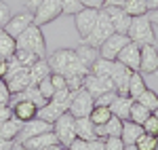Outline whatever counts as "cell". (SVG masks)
<instances>
[{
  "instance_id": "obj_1",
  "label": "cell",
  "mask_w": 158,
  "mask_h": 150,
  "mask_svg": "<svg viewBox=\"0 0 158 150\" xmlns=\"http://www.w3.org/2000/svg\"><path fill=\"white\" fill-rule=\"evenodd\" d=\"M49 66L53 72L63 74L68 80V89L78 91L85 85V76L89 74V68L78 59L76 49H57L49 55Z\"/></svg>"
},
{
  "instance_id": "obj_2",
  "label": "cell",
  "mask_w": 158,
  "mask_h": 150,
  "mask_svg": "<svg viewBox=\"0 0 158 150\" xmlns=\"http://www.w3.org/2000/svg\"><path fill=\"white\" fill-rule=\"evenodd\" d=\"M127 36L131 38V42H137L139 47H141V45H156L154 25H152V21H150L148 15H141V17H133V19H131V25H129Z\"/></svg>"
},
{
  "instance_id": "obj_3",
  "label": "cell",
  "mask_w": 158,
  "mask_h": 150,
  "mask_svg": "<svg viewBox=\"0 0 158 150\" xmlns=\"http://www.w3.org/2000/svg\"><path fill=\"white\" fill-rule=\"evenodd\" d=\"M17 49L32 51L40 57H44L47 55V40H44V34H42V28L32 24L23 34H19L17 36Z\"/></svg>"
},
{
  "instance_id": "obj_4",
  "label": "cell",
  "mask_w": 158,
  "mask_h": 150,
  "mask_svg": "<svg viewBox=\"0 0 158 150\" xmlns=\"http://www.w3.org/2000/svg\"><path fill=\"white\" fill-rule=\"evenodd\" d=\"M114 34V25H112V21H110V17H108V13L103 11H99L97 15V24H95V28H93V32L89 34V36L82 40L85 45H89V47H95V49H99L106 40H108L110 36Z\"/></svg>"
},
{
  "instance_id": "obj_5",
  "label": "cell",
  "mask_w": 158,
  "mask_h": 150,
  "mask_svg": "<svg viewBox=\"0 0 158 150\" xmlns=\"http://www.w3.org/2000/svg\"><path fill=\"white\" fill-rule=\"evenodd\" d=\"M53 133L57 135L61 146H70L74 139H76V118L70 112H63L53 123Z\"/></svg>"
},
{
  "instance_id": "obj_6",
  "label": "cell",
  "mask_w": 158,
  "mask_h": 150,
  "mask_svg": "<svg viewBox=\"0 0 158 150\" xmlns=\"http://www.w3.org/2000/svg\"><path fill=\"white\" fill-rule=\"evenodd\" d=\"M93 108H95V97L82 87V89L76 91V95H74L72 104H70V108H68V112L72 114L74 118H80V116H89Z\"/></svg>"
},
{
  "instance_id": "obj_7",
  "label": "cell",
  "mask_w": 158,
  "mask_h": 150,
  "mask_svg": "<svg viewBox=\"0 0 158 150\" xmlns=\"http://www.w3.org/2000/svg\"><path fill=\"white\" fill-rule=\"evenodd\" d=\"M61 15H63V9H61L59 0H44L36 11H34V24H36L38 28H42V25L55 21Z\"/></svg>"
},
{
  "instance_id": "obj_8",
  "label": "cell",
  "mask_w": 158,
  "mask_h": 150,
  "mask_svg": "<svg viewBox=\"0 0 158 150\" xmlns=\"http://www.w3.org/2000/svg\"><path fill=\"white\" fill-rule=\"evenodd\" d=\"M131 42V38L127 36V34H112V36L99 47V57H103V59H110V62H116V57H118V53H120L127 45Z\"/></svg>"
},
{
  "instance_id": "obj_9",
  "label": "cell",
  "mask_w": 158,
  "mask_h": 150,
  "mask_svg": "<svg viewBox=\"0 0 158 150\" xmlns=\"http://www.w3.org/2000/svg\"><path fill=\"white\" fill-rule=\"evenodd\" d=\"M97 15L99 11H95V9H82L74 15V25H76V32L80 34V40H85L93 32V28L97 24Z\"/></svg>"
},
{
  "instance_id": "obj_10",
  "label": "cell",
  "mask_w": 158,
  "mask_h": 150,
  "mask_svg": "<svg viewBox=\"0 0 158 150\" xmlns=\"http://www.w3.org/2000/svg\"><path fill=\"white\" fill-rule=\"evenodd\" d=\"M82 87L93 95V97H99L101 93H108V91H116L112 78H106V76H97V74H89L85 76V85Z\"/></svg>"
},
{
  "instance_id": "obj_11",
  "label": "cell",
  "mask_w": 158,
  "mask_h": 150,
  "mask_svg": "<svg viewBox=\"0 0 158 150\" xmlns=\"http://www.w3.org/2000/svg\"><path fill=\"white\" fill-rule=\"evenodd\" d=\"M32 24H34V13L21 11V13H17V15H11V19L6 21L4 30H6V32H9L13 38H17L19 34H23V32H25V30H27Z\"/></svg>"
},
{
  "instance_id": "obj_12",
  "label": "cell",
  "mask_w": 158,
  "mask_h": 150,
  "mask_svg": "<svg viewBox=\"0 0 158 150\" xmlns=\"http://www.w3.org/2000/svg\"><path fill=\"white\" fill-rule=\"evenodd\" d=\"M116 62H120L122 66H127L131 72H139V62H141V47L137 42H129L124 49L118 53Z\"/></svg>"
},
{
  "instance_id": "obj_13",
  "label": "cell",
  "mask_w": 158,
  "mask_h": 150,
  "mask_svg": "<svg viewBox=\"0 0 158 150\" xmlns=\"http://www.w3.org/2000/svg\"><path fill=\"white\" fill-rule=\"evenodd\" d=\"M139 72L141 74H156L158 72V49H156V45H141Z\"/></svg>"
},
{
  "instance_id": "obj_14",
  "label": "cell",
  "mask_w": 158,
  "mask_h": 150,
  "mask_svg": "<svg viewBox=\"0 0 158 150\" xmlns=\"http://www.w3.org/2000/svg\"><path fill=\"white\" fill-rule=\"evenodd\" d=\"M103 11L108 13V17H110V21H112V25H114V32L116 34H127L129 32V25H131V19L133 17H129L122 6H103Z\"/></svg>"
},
{
  "instance_id": "obj_15",
  "label": "cell",
  "mask_w": 158,
  "mask_h": 150,
  "mask_svg": "<svg viewBox=\"0 0 158 150\" xmlns=\"http://www.w3.org/2000/svg\"><path fill=\"white\" fill-rule=\"evenodd\" d=\"M47 131H53V125L36 116V118H32V121L23 123V127H21V133H19V138H17V142H15V144H21L23 139L34 138V135H40V133H47Z\"/></svg>"
},
{
  "instance_id": "obj_16",
  "label": "cell",
  "mask_w": 158,
  "mask_h": 150,
  "mask_svg": "<svg viewBox=\"0 0 158 150\" xmlns=\"http://www.w3.org/2000/svg\"><path fill=\"white\" fill-rule=\"evenodd\" d=\"M110 78H112V83H114V87H116V93H118V95H127V87H129L131 70H129L127 66H122L120 62H114Z\"/></svg>"
},
{
  "instance_id": "obj_17",
  "label": "cell",
  "mask_w": 158,
  "mask_h": 150,
  "mask_svg": "<svg viewBox=\"0 0 158 150\" xmlns=\"http://www.w3.org/2000/svg\"><path fill=\"white\" fill-rule=\"evenodd\" d=\"M11 110H13V116L17 121H21V123H27V121H32V118L38 116V106L27 100L11 101Z\"/></svg>"
},
{
  "instance_id": "obj_18",
  "label": "cell",
  "mask_w": 158,
  "mask_h": 150,
  "mask_svg": "<svg viewBox=\"0 0 158 150\" xmlns=\"http://www.w3.org/2000/svg\"><path fill=\"white\" fill-rule=\"evenodd\" d=\"M55 144H59V139L57 135L53 133V131H47V133H40V135H34V138H27L23 139L19 146L23 150H36V148H47V146H55Z\"/></svg>"
},
{
  "instance_id": "obj_19",
  "label": "cell",
  "mask_w": 158,
  "mask_h": 150,
  "mask_svg": "<svg viewBox=\"0 0 158 150\" xmlns=\"http://www.w3.org/2000/svg\"><path fill=\"white\" fill-rule=\"evenodd\" d=\"M133 97H129V95H118L116 93V97L112 101V106H110V110L114 116H118L122 121H129V112H131V106H133Z\"/></svg>"
},
{
  "instance_id": "obj_20",
  "label": "cell",
  "mask_w": 158,
  "mask_h": 150,
  "mask_svg": "<svg viewBox=\"0 0 158 150\" xmlns=\"http://www.w3.org/2000/svg\"><path fill=\"white\" fill-rule=\"evenodd\" d=\"M51 66H49V62L42 57V59H38L32 68H27V74H30V85H40L44 78H49L51 76Z\"/></svg>"
},
{
  "instance_id": "obj_21",
  "label": "cell",
  "mask_w": 158,
  "mask_h": 150,
  "mask_svg": "<svg viewBox=\"0 0 158 150\" xmlns=\"http://www.w3.org/2000/svg\"><path fill=\"white\" fill-rule=\"evenodd\" d=\"M122 118H118V116H112L106 125H99L95 127L97 129V138L106 139V138H120L122 135Z\"/></svg>"
},
{
  "instance_id": "obj_22",
  "label": "cell",
  "mask_w": 158,
  "mask_h": 150,
  "mask_svg": "<svg viewBox=\"0 0 158 150\" xmlns=\"http://www.w3.org/2000/svg\"><path fill=\"white\" fill-rule=\"evenodd\" d=\"M63 112H68V110H65V108H61L59 104H55L53 100H49L42 108H38V118H42V121H47V123L53 125V123H55Z\"/></svg>"
},
{
  "instance_id": "obj_23",
  "label": "cell",
  "mask_w": 158,
  "mask_h": 150,
  "mask_svg": "<svg viewBox=\"0 0 158 150\" xmlns=\"http://www.w3.org/2000/svg\"><path fill=\"white\" fill-rule=\"evenodd\" d=\"M76 138L80 139H97V129L89 116L76 118Z\"/></svg>"
},
{
  "instance_id": "obj_24",
  "label": "cell",
  "mask_w": 158,
  "mask_h": 150,
  "mask_svg": "<svg viewBox=\"0 0 158 150\" xmlns=\"http://www.w3.org/2000/svg\"><path fill=\"white\" fill-rule=\"evenodd\" d=\"M21 127H23V123H21V121H17L15 116H11L6 123H2V125H0V138L9 139V142H17L19 133H21Z\"/></svg>"
},
{
  "instance_id": "obj_25",
  "label": "cell",
  "mask_w": 158,
  "mask_h": 150,
  "mask_svg": "<svg viewBox=\"0 0 158 150\" xmlns=\"http://www.w3.org/2000/svg\"><path fill=\"white\" fill-rule=\"evenodd\" d=\"M139 135H143V127L133 123V121H124L122 123V135L120 139L124 142V146H129V144H135Z\"/></svg>"
},
{
  "instance_id": "obj_26",
  "label": "cell",
  "mask_w": 158,
  "mask_h": 150,
  "mask_svg": "<svg viewBox=\"0 0 158 150\" xmlns=\"http://www.w3.org/2000/svg\"><path fill=\"white\" fill-rule=\"evenodd\" d=\"M17 51V38H13L4 28H0V57L9 59Z\"/></svg>"
},
{
  "instance_id": "obj_27",
  "label": "cell",
  "mask_w": 158,
  "mask_h": 150,
  "mask_svg": "<svg viewBox=\"0 0 158 150\" xmlns=\"http://www.w3.org/2000/svg\"><path fill=\"white\" fill-rule=\"evenodd\" d=\"M146 78L141 72H131V78H129V87H127V95L137 100L143 91H146Z\"/></svg>"
},
{
  "instance_id": "obj_28",
  "label": "cell",
  "mask_w": 158,
  "mask_h": 150,
  "mask_svg": "<svg viewBox=\"0 0 158 150\" xmlns=\"http://www.w3.org/2000/svg\"><path fill=\"white\" fill-rule=\"evenodd\" d=\"M6 85H9V91H11L13 95H17V93H21L23 89H27L30 87V74H27V70L11 76V78H6Z\"/></svg>"
},
{
  "instance_id": "obj_29",
  "label": "cell",
  "mask_w": 158,
  "mask_h": 150,
  "mask_svg": "<svg viewBox=\"0 0 158 150\" xmlns=\"http://www.w3.org/2000/svg\"><path fill=\"white\" fill-rule=\"evenodd\" d=\"M76 55H78V59L85 63L86 68H91V63L99 57V51L95 47H89L85 42H80V47H76Z\"/></svg>"
},
{
  "instance_id": "obj_30",
  "label": "cell",
  "mask_w": 158,
  "mask_h": 150,
  "mask_svg": "<svg viewBox=\"0 0 158 150\" xmlns=\"http://www.w3.org/2000/svg\"><path fill=\"white\" fill-rule=\"evenodd\" d=\"M129 17H141L148 15V0H127L122 6Z\"/></svg>"
},
{
  "instance_id": "obj_31",
  "label": "cell",
  "mask_w": 158,
  "mask_h": 150,
  "mask_svg": "<svg viewBox=\"0 0 158 150\" xmlns=\"http://www.w3.org/2000/svg\"><path fill=\"white\" fill-rule=\"evenodd\" d=\"M70 150H103V139L97 138V139H80L76 138L68 146Z\"/></svg>"
},
{
  "instance_id": "obj_32",
  "label": "cell",
  "mask_w": 158,
  "mask_h": 150,
  "mask_svg": "<svg viewBox=\"0 0 158 150\" xmlns=\"http://www.w3.org/2000/svg\"><path fill=\"white\" fill-rule=\"evenodd\" d=\"M112 116H114V114H112V110H110L108 106H95V108L91 110V114H89V118L93 121V125H95V127L106 125Z\"/></svg>"
},
{
  "instance_id": "obj_33",
  "label": "cell",
  "mask_w": 158,
  "mask_h": 150,
  "mask_svg": "<svg viewBox=\"0 0 158 150\" xmlns=\"http://www.w3.org/2000/svg\"><path fill=\"white\" fill-rule=\"evenodd\" d=\"M135 101H139L143 108H148L150 112H154V110L158 108V93H156V91H152V89H146V91H143Z\"/></svg>"
},
{
  "instance_id": "obj_34",
  "label": "cell",
  "mask_w": 158,
  "mask_h": 150,
  "mask_svg": "<svg viewBox=\"0 0 158 150\" xmlns=\"http://www.w3.org/2000/svg\"><path fill=\"white\" fill-rule=\"evenodd\" d=\"M150 114H152V112H150L148 108H143L139 101H133L131 112H129V121H133V123H137V125H143V121H146Z\"/></svg>"
},
{
  "instance_id": "obj_35",
  "label": "cell",
  "mask_w": 158,
  "mask_h": 150,
  "mask_svg": "<svg viewBox=\"0 0 158 150\" xmlns=\"http://www.w3.org/2000/svg\"><path fill=\"white\" fill-rule=\"evenodd\" d=\"M74 95H76V91H72V89H59V91H55V95L51 97V100L55 101V104H59L61 108H70V104H72Z\"/></svg>"
},
{
  "instance_id": "obj_36",
  "label": "cell",
  "mask_w": 158,
  "mask_h": 150,
  "mask_svg": "<svg viewBox=\"0 0 158 150\" xmlns=\"http://www.w3.org/2000/svg\"><path fill=\"white\" fill-rule=\"evenodd\" d=\"M15 57H17V62L21 63L23 68H32L38 59H42L40 55L32 53V51H25V49H17V51H15Z\"/></svg>"
},
{
  "instance_id": "obj_37",
  "label": "cell",
  "mask_w": 158,
  "mask_h": 150,
  "mask_svg": "<svg viewBox=\"0 0 158 150\" xmlns=\"http://www.w3.org/2000/svg\"><path fill=\"white\" fill-rule=\"evenodd\" d=\"M135 146H137L139 150H156V146H158V135L143 133V135H139V139L135 142Z\"/></svg>"
},
{
  "instance_id": "obj_38",
  "label": "cell",
  "mask_w": 158,
  "mask_h": 150,
  "mask_svg": "<svg viewBox=\"0 0 158 150\" xmlns=\"http://www.w3.org/2000/svg\"><path fill=\"white\" fill-rule=\"evenodd\" d=\"M61 2V9L65 15H76L78 11H82V4L80 0H59Z\"/></svg>"
},
{
  "instance_id": "obj_39",
  "label": "cell",
  "mask_w": 158,
  "mask_h": 150,
  "mask_svg": "<svg viewBox=\"0 0 158 150\" xmlns=\"http://www.w3.org/2000/svg\"><path fill=\"white\" fill-rule=\"evenodd\" d=\"M143 133H150V135H158V118L154 116V112L148 116L146 121H143Z\"/></svg>"
},
{
  "instance_id": "obj_40",
  "label": "cell",
  "mask_w": 158,
  "mask_h": 150,
  "mask_svg": "<svg viewBox=\"0 0 158 150\" xmlns=\"http://www.w3.org/2000/svg\"><path fill=\"white\" fill-rule=\"evenodd\" d=\"M38 89H40V93H42L44 100H51V97L55 95V87H53V83H51V76H49V78H44V80L38 85Z\"/></svg>"
},
{
  "instance_id": "obj_41",
  "label": "cell",
  "mask_w": 158,
  "mask_h": 150,
  "mask_svg": "<svg viewBox=\"0 0 158 150\" xmlns=\"http://www.w3.org/2000/svg\"><path fill=\"white\" fill-rule=\"evenodd\" d=\"M13 93L9 91V85L6 80H0V106H11Z\"/></svg>"
},
{
  "instance_id": "obj_42",
  "label": "cell",
  "mask_w": 158,
  "mask_h": 150,
  "mask_svg": "<svg viewBox=\"0 0 158 150\" xmlns=\"http://www.w3.org/2000/svg\"><path fill=\"white\" fill-rule=\"evenodd\" d=\"M124 142L120 138H106L103 139V150H122Z\"/></svg>"
},
{
  "instance_id": "obj_43",
  "label": "cell",
  "mask_w": 158,
  "mask_h": 150,
  "mask_svg": "<svg viewBox=\"0 0 158 150\" xmlns=\"http://www.w3.org/2000/svg\"><path fill=\"white\" fill-rule=\"evenodd\" d=\"M116 97V91H108V93H101L99 97H95V106H112V101Z\"/></svg>"
},
{
  "instance_id": "obj_44",
  "label": "cell",
  "mask_w": 158,
  "mask_h": 150,
  "mask_svg": "<svg viewBox=\"0 0 158 150\" xmlns=\"http://www.w3.org/2000/svg\"><path fill=\"white\" fill-rule=\"evenodd\" d=\"M51 83H53L55 91H59V89H68V80H65V76H63V74L51 72Z\"/></svg>"
},
{
  "instance_id": "obj_45",
  "label": "cell",
  "mask_w": 158,
  "mask_h": 150,
  "mask_svg": "<svg viewBox=\"0 0 158 150\" xmlns=\"http://www.w3.org/2000/svg\"><path fill=\"white\" fill-rule=\"evenodd\" d=\"M11 15H13V13H11V9H9V4L0 0V28L6 25V21L11 19Z\"/></svg>"
},
{
  "instance_id": "obj_46",
  "label": "cell",
  "mask_w": 158,
  "mask_h": 150,
  "mask_svg": "<svg viewBox=\"0 0 158 150\" xmlns=\"http://www.w3.org/2000/svg\"><path fill=\"white\" fill-rule=\"evenodd\" d=\"M82 9H95V11H101L106 6V0H80Z\"/></svg>"
},
{
  "instance_id": "obj_47",
  "label": "cell",
  "mask_w": 158,
  "mask_h": 150,
  "mask_svg": "<svg viewBox=\"0 0 158 150\" xmlns=\"http://www.w3.org/2000/svg\"><path fill=\"white\" fill-rule=\"evenodd\" d=\"M11 116H13L11 106H0V125H2V123H6Z\"/></svg>"
},
{
  "instance_id": "obj_48",
  "label": "cell",
  "mask_w": 158,
  "mask_h": 150,
  "mask_svg": "<svg viewBox=\"0 0 158 150\" xmlns=\"http://www.w3.org/2000/svg\"><path fill=\"white\" fill-rule=\"evenodd\" d=\"M42 2H44V0H25V11L34 13V11L38 9V6L42 4Z\"/></svg>"
},
{
  "instance_id": "obj_49",
  "label": "cell",
  "mask_w": 158,
  "mask_h": 150,
  "mask_svg": "<svg viewBox=\"0 0 158 150\" xmlns=\"http://www.w3.org/2000/svg\"><path fill=\"white\" fill-rule=\"evenodd\" d=\"M6 72H9V59H2L0 57V80L6 78Z\"/></svg>"
},
{
  "instance_id": "obj_50",
  "label": "cell",
  "mask_w": 158,
  "mask_h": 150,
  "mask_svg": "<svg viewBox=\"0 0 158 150\" xmlns=\"http://www.w3.org/2000/svg\"><path fill=\"white\" fill-rule=\"evenodd\" d=\"M15 148V142H9V139L0 138V150H13Z\"/></svg>"
},
{
  "instance_id": "obj_51",
  "label": "cell",
  "mask_w": 158,
  "mask_h": 150,
  "mask_svg": "<svg viewBox=\"0 0 158 150\" xmlns=\"http://www.w3.org/2000/svg\"><path fill=\"white\" fill-rule=\"evenodd\" d=\"M127 0H106V6H124Z\"/></svg>"
},
{
  "instance_id": "obj_52",
  "label": "cell",
  "mask_w": 158,
  "mask_h": 150,
  "mask_svg": "<svg viewBox=\"0 0 158 150\" xmlns=\"http://www.w3.org/2000/svg\"><path fill=\"white\" fill-rule=\"evenodd\" d=\"M148 17H150L152 24H158V9H156V11H150V13H148Z\"/></svg>"
},
{
  "instance_id": "obj_53",
  "label": "cell",
  "mask_w": 158,
  "mask_h": 150,
  "mask_svg": "<svg viewBox=\"0 0 158 150\" xmlns=\"http://www.w3.org/2000/svg\"><path fill=\"white\" fill-rule=\"evenodd\" d=\"M158 9V0H148V13Z\"/></svg>"
},
{
  "instance_id": "obj_54",
  "label": "cell",
  "mask_w": 158,
  "mask_h": 150,
  "mask_svg": "<svg viewBox=\"0 0 158 150\" xmlns=\"http://www.w3.org/2000/svg\"><path fill=\"white\" fill-rule=\"evenodd\" d=\"M61 144H55V146H47V148H36V150H59Z\"/></svg>"
},
{
  "instance_id": "obj_55",
  "label": "cell",
  "mask_w": 158,
  "mask_h": 150,
  "mask_svg": "<svg viewBox=\"0 0 158 150\" xmlns=\"http://www.w3.org/2000/svg\"><path fill=\"white\" fill-rule=\"evenodd\" d=\"M122 150H139V148H137L135 144H129V146H124V148H122Z\"/></svg>"
},
{
  "instance_id": "obj_56",
  "label": "cell",
  "mask_w": 158,
  "mask_h": 150,
  "mask_svg": "<svg viewBox=\"0 0 158 150\" xmlns=\"http://www.w3.org/2000/svg\"><path fill=\"white\" fill-rule=\"evenodd\" d=\"M13 150H23V148H21V146H19V144H15V148H13Z\"/></svg>"
},
{
  "instance_id": "obj_57",
  "label": "cell",
  "mask_w": 158,
  "mask_h": 150,
  "mask_svg": "<svg viewBox=\"0 0 158 150\" xmlns=\"http://www.w3.org/2000/svg\"><path fill=\"white\" fill-rule=\"evenodd\" d=\"M59 150H70V148H68V146H61V148Z\"/></svg>"
},
{
  "instance_id": "obj_58",
  "label": "cell",
  "mask_w": 158,
  "mask_h": 150,
  "mask_svg": "<svg viewBox=\"0 0 158 150\" xmlns=\"http://www.w3.org/2000/svg\"><path fill=\"white\" fill-rule=\"evenodd\" d=\"M154 116H156V118H158V108H156V110H154Z\"/></svg>"
},
{
  "instance_id": "obj_59",
  "label": "cell",
  "mask_w": 158,
  "mask_h": 150,
  "mask_svg": "<svg viewBox=\"0 0 158 150\" xmlns=\"http://www.w3.org/2000/svg\"><path fill=\"white\" fill-rule=\"evenodd\" d=\"M156 150H158V146H156Z\"/></svg>"
}]
</instances>
